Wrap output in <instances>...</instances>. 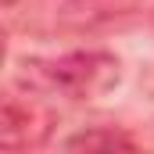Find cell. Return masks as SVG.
Masks as SVG:
<instances>
[{
    "label": "cell",
    "instance_id": "obj_1",
    "mask_svg": "<svg viewBox=\"0 0 154 154\" xmlns=\"http://www.w3.org/2000/svg\"><path fill=\"white\" fill-rule=\"evenodd\" d=\"M29 72H22L29 86L47 93L68 97V100H97L111 93L122 79V65L108 50H72L47 61H25Z\"/></svg>",
    "mask_w": 154,
    "mask_h": 154
},
{
    "label": "cell",
    "instance_id": "obj_2",
    "mask_svg": "<svg viewBox=\"0 0 154 154\" xmlns=\"http://www.w3.org/2000/svg\"><path fill=\"white\" fill-rule=\"evenodd\" d=\"M54 133V111L39 100L36 93H7L4 97V122H0V136H4V151L7 154H29L39 151Z\"/></svg>",
    "mask_w": 154,
    "mask_h": 154
},
{
    "label": "cell",
    "instance_id": "obj_3",
    "mask_svg": "<svg viewBox=\"0 0 154 154\" xmlns=\"http://www.w3.org/2000/svg\"><path fill=\"white\" fill-rule=\"evenodd\" d=\"M143 0H61L57 4V25L65 29H97L115 18L140 11Z\"/></svg>",
    "mask_w": 154,
    "mask_h": 154
},
{
    "label": "cell",
    "instance_id": "obj_4",
    "mask_svg": "<svg viewBox=\"0 0 154 154\" xmlns=\"http://www.w3.org/2000/svg\"><path fill=\"white\" fill-rule=\"evenodd\" d=\"M65 154H140V147L122 125H86L65 140Z\"/></svg>",
    "mask_w": 154,
    "mask_h": 154
},
{
    "label": "cell",
    "instance_id": "obj_5",
    "mask_svg": "<svg viewBox=\"0 0 154 154\" xmlns=\"http://www.w3.org/2000/svg\"><path fill=\"white\" fill-rule=\"evenodd\" d=\"M0 4H4V7H14V0H0Z\"/></svg>",
    "mask_w": 154,
    "mask_h": 154
}]
</instances>
